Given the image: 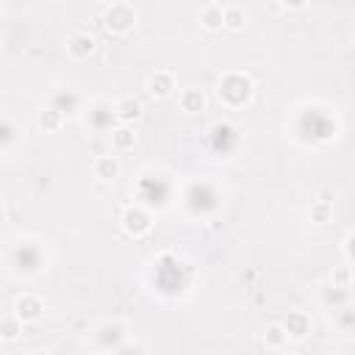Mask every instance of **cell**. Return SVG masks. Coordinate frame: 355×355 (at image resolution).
<instances>
[{"instance_id":"11","label":"cell","mask_w":355,"mask_h":355,"mask_svg":"<svg viewBox=\"0 0 355 355\" xmlns=\"http://www.w3.org/2000/svg\"><path fill=\"white\" fill-rule=\"evenodd\" d=\"M280 324L286 327L288 338H294V341H302V338L311 333V316H308L305 311H288V316H286Z\"/></svg>"},{"instance_id":"20","label":"cell","mask_w":355,"mask_h":355,"mask_svg":"<svg viewBox=\"0 0 355 355\" xmlns=\"http://www.w3.org/2000/svg\"><path fill=\"white\" fill-rule=\"evenodd\" d=\"M19 139H22V133H19L17 122H14L11 116H3V122H0V150L8 155Z\"/></svg>"},{"instance_id":"12","label":"cell","mask_w":355,"mask_h":355,"mask_svg":"<svg viewBox=\"0 0 355 355\" xmlns=\"http://www.w3.org/2000/svg\"><path fill=\"white\" fill-rule=\"evenodd\" d=\"M147 92H150L155 100L169 97V94L175 92V75H172L169 69H158V72H153L150 80H147Z\"/></svg>"},{"instance_id":"13","label":"cell","mask_w":355,"mask_h":355,"mask_svg":"<svg viewBox=\"0 0 355 355\" xmlns=\"http://www.w3.org/2000/svg\"><path fill=\"white\" fill-rule=\"evenodd\" d=\"M333 324L341 336H355V302L352 300L333 311Z\"/></svg>"},{"instance_id":"5","label":"cell","mask_w":355,"mask_h":355,"mask_svg":"<svg viewBox=\"0 0 355 355\" xmlns=\"http://www.w3.org/2000/svg\"><path fill=\"white\" fill-rule=\"evenodd\" d=\"M116 108L114 103L108 100H94L89 108H86V125L94 130V133H111L116 128Z\"/></svg>"},{"instance_id":"22","label":"cell","mask_w":355,"mask_h":355,"mask_svg":"<svg viewBox=\"0 0 355 355\" xmlns=\"http://www.w3.org/2000/svg\"><path fill=\"white\" fill-rule=\"evenodd\" d=\"M22 324H25V322H22L17 313H6L3 322H0V341H6V344L17 341L19 333H22Z\"/></svg>"},{"instance_id":"24","label":"cell","mask_w":355,"mask_h":355,"mask_svg":"<svg viewBox=\"0 0 355 355\" xmlns=\"http://www.w3.org/2000/svg\"><path fill=\"white\" fill-rule=\"evenodd\" d=\"M247 25V11L241 6H225V28L227 31H241Z\"/></svg>"},{"instance_id":"9","label":"cell","mask_w":355,"mask_h":355,"mask_svg":"<svg viewBox=\"0 0 355 355\" xmlns=\"http://www.w3.org/2000/svg\"><path fill=\"white\" fill-rule=\"evenodd\" d=\"M114 108H116V119L125 122V125H133L144 114V105L136 94H122L119 100H114Z\"/></svg>"},{"instance_id":"6","label":"cell","mask_w":355,"mask_h":355,"mask_svg":"<svg viewBox=\"0 0 355 355\" xmlns=\"http://www.w3.org/2000/svg\"><path fill=\"white\" fill-rule=\"evenodd\" d=\"M47 105H53L55 111H61L67 119H75L80 111H83V100H80V94L78 92H72V89H53L50 92V103Z\"/></svg>"},{"instance_id":"25","label":"cell","mask_w":355,"mask_h":355,"mask_svg":"<svg viewBox=\"0 0 355 355\" xmlns=\"http://www.w3.org/2000/svg\"><path fill=\"white\" fill-rule=\"evenodd\" d=\"M336 286H344V288H349V283H352V266H347V263H341L336 272H333V277H330Z\"/></svg>"},{"instance_id":"2","label":"cell","mask_w":355,"mask_h":355,"mask_svg":"<svg viewBox=\"0 0 355 355\" xmlns=\"http://www.w3.org/2000/svg\"><path fill=\"white\" fill-rule=\"evenodd\" d=\"M216 97L227 105V108H241L250 103L252 97V80L244 72H225L216 83Z\"/></svg>"},{"instance_id":"16","label":"cell","mask_w":355,"mask_h":355,"mask_svg":"<svg viewBox=\"0 0 355 355\" xmlns=\"http://www.w3.org/2000/svg\"><path fill=\"white\" fill-rule=\"evenodd\" d=\"M319 300H322V305H324V308L336 311V308H341L344 302H349V300H352V294H349V288H344V286H336V283L330 280V283L322 288Z\"/></svg>"},{"instance_id":"21","label":"cell","mask_w":355,"mask_h":355,"mask_svg":"<svg viewBox=\"0 0 355 355\" xmlns=\"http://www.w3.org/2000/svg\"><path fill=\"white\" fill-rule=\"evenodd\" d=\"M308 216H311V222H316V225H327V222L333 219V200L319 194V197L311 202Z\"/></svg>"},{"instance_id":"19","label":"cell","mask_w":355,"mask_h":355,"mask_svg":"<svg viewBox=\"0 0 355 355\" xmlns=\"http://www.w3.org/2000/svg\"><path fill=\"white\" fill-rule=\"evenodd\" d=\"M133 144H136L133 128L125 125V122H119V125L111 130V147H114L116 153H128V150H133Z\"/></svg>"},{"instance_id":"23","label":"cell","mask_w":355,"mask_h":355,"mask_svg":"<svg viewBox=\"0 0 355 355\" xmlns=\"http://www.w3.org/2000/svg\"><path fill=\"white\" fill-rule=\"evenodd\" d=\"M286 344H288V333L283 324H269L263 330V347L266 349H283Z\"/></svg>"},{"instance_id":"1","label":"cell","mask_w":355,"mask_h":355,"mask_svg":"<svg viewBox=\"0 0 355 355\" xmlns=\"http://www.w3.org/2000/svg\"><path fill=\"white\" fill-rule=\"evenodd\" d=\"M6 263L14 275H22V277H33L39 275L44 266H47V252L39 241L33 239H22L17 244H11L8 255H6Z\"/></svg>"},{"instance_id":"14","label":"cell","mask_w":355,"mask_h":355,"mask_svg":"<svg viewBox=\"0 0 355 355\" xmlns=\"http://www.w3.org/2000/svg\"><path fill=\"white\" fill-rule=\"evenodd\" d=\"M178 105H180L183 114H200V111H205L208 100H205L202 89H183L178 94Z\"/></svg>"},{"instance_id":"26","label":"cell","mask_w":355,"mask_h":355,"mask_svg":"<svg viewBox=\"0 0 355 355\" xmlns=\"http://www.w3.org/2000/svg\"><path fill=\"white\" fill-rule=\"evenodd\" d=\"M344 252H347L349 263H355V233H349V236H347V241H344Z\"/></svg>"},{"instance_id":"10","label":"cell","mask_w":355,"mask_h":355,"mask_svg":"<svg viewBox=\"0 0 355 355\" xmlns=\"http://www.w3.org/2000/svg\"><path fill=\"white\" fill-rule=\"evenodd\" d=\"M14 313H17L22 322H39L42 313H44V302H42L39 297H33V294H22V297H17V302H14Z\"/></svg>"},{"instance_id":"15","label":"cell","mask_w":355,"mask_h":355,"mask_svg":"<svg viewBox=\"0 0 355 355\" xmlns=\"http://www.w3.org/2000/svg\"><path fill=\"white\" fill-rule=\"evenodd\" d=\"M119 158L116 155H97L94 158V164H92V172H94V178L97 180H114V178H119Z\"/></svg>"},{"instance_id":"28","label":"cell","mask_w":355,"mask_h":355,"mask_svg":"<svg viewBox=\"0 0 355 355\" xmlns=\"http://www.w3.org/2000/svg\"><path fill=\"white\" fill-rule=\"evenodd\" d=\"M352 42H355V33H352Z\"/></svg>"},{"instance_id":"4","label":"cell","mask_w":355,"mask_h":355,"mask_svg":"<svg viewBox=\"0 0 355 355\" xmlns=\"http://www.w3.org/2000/svg\"><path fill=\"white\" fill-rule=\"evenodd\" d=\"M125 338H128V327H125V322H116V319L100 322L94 327V333H92L94 347L97 349H105V352H116L125 344Z\"/></svg>"},{"instance_id":"27","label":"cell","mask_w":355,"mask_h":355,"mask_svg":"<svg viewBox=\"0 0 355 355\" xmlns=\"http://www.w3.org/2000/svg\"><path fill=\"white\" fill-rule=\"evenodd\" d=\"M280 6L288 8V11H302L308 6V0H280Z\"/></svg>"},{"instance_id":"7","label":"cell","mask_w":355,"mask_h":355,"mask_svg":"<svg viewBox=\"0 0 355 355\" xmlns=\"http://www.w3.org/2000/svg\"><path fill=\"white\" fill-rule=\"evenodd\" d=\"M122 227H125L130 236H144V233H150V227H153V216H150V211H147L144 205H128V208L122 211Z\"/></svg>"},{"instance_id":"8","label":"cell","mask_w":355,"mask_h":355,"mask_svg":"<svg viewBox=\"0 0 355 355\" xmlns=\"http://www.w3.org/2000/svg\"><path fill=\"white\" fill-rule=\"evenodd\" d=\"M94 47H97V42H94L92 33H72V36H67V55L72 61H86L94 53Z\"/></svg>"},{"instance_id":"17","label":"cell","mask_w":355,"mask_h":355,"mask_svg":"<svg viewBox=\"0 0 355 355\" xmlns=\"http://www.w3.org/2000/svg\"><path fill=\"white\" fill-rule=\"evenodd\" d=\"M64 122H67V116H64L61 111H55L53 105H44V108H39V114H36V125H39L44 133H55V130H61Z\"/></svg>"},{"instance_id":"18","label":"cell","mask_w":355,"mask_h":355,"mask_svg":"<svg viewBox=\"0 0 355 355\" xmlns=\"http://www.w3.org/2000/svg\"><path fill=\"white\" fill-rule=\"evenodd\" d=\"M200 25H202L205 31H222V28H225V6L208 3V6L200 11Z\"/></svg>"},{"instance_id":"3","label":"cell","mask_w":355,"mask_h":355,"mask_svg":"<svg viewBox=\"0 0 355 355\" xmlns=\"http://www.w3.org/2000/svg\"><path fill=\"white\" fill-rule=\"evenodd\" d=\"M100 19H103V28L111 36H125V33H130L136 28L139 14L128 0H114V3H108V8L103 11Z\"/></svg>"},{"instance_id":"29","label":"cell","mask_w":355,"mask_h":355,"mask_svg":"<svg viewBox=\"0 0 355 355\" xmlns=\"http://www.w3.org/2000/svg\"><path fill=\"white\" fill-rule=\"evenodd\" d=\"M111 3H114V0H111Z\"/></svg>"}]
</instances>
